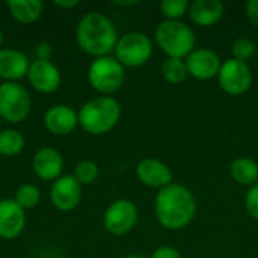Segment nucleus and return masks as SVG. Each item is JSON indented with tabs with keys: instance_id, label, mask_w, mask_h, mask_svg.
Returning <instances> with one entry per match:
<instances>
[{
	"instance_id": "9d476101",
	"label": "nucleus",
	"mask_w": 258,
	"mask_h": 258,
	"mask_svg": "<svg viewBox=\"0 0 258 258\" xmlns=\"http://www.w3.org/2000/svg\"><path fill=\"white\" fill-rule=\"evenodd\" d=\"M186 67L189 76H192L197 80H210L213 77H218L219 70L222 67V62L210 48H195L187 57H186Z\"/></svg>"
},
{
	"instance_id": "5701e85b",
	"label": "nucleus",
	"mask_w": 258,
	"mask_h": 258,
	"mask_svg": "<svg viewBox=\"0 0 258 258\" xmlns=\"http://www.w3.org/2000/svg\"><path fill=\"white\" fill-rule=\"evenodd\" d=\"M41 194L39 189L35 184H23L15 192V203L24 210V209H33L39 203Z\"/></svg>"
},
{
	"instance_id": "4468645a",
	"label": "nucleus",
	"mask_w": 258,
	"mask_h": 258,
	"mask_svg": "<svg viewBox=\"0 0 258 258\" xmlns=\"http://www.w3.org/2000/svg\"><path fill=\"white\" fill-rule=\"evenodd\" d=\"M26 224L24 210L14 200L0 201V237L15 239L21 234Z\"/></svg>"
},
{
	"instance_id": "4be33fe9",
	"label": "nucleus",
	"mask_w": 258,
	"mask_h": 258,
	"mask_svg": "<svg viewBox=\"0 0 258 258\" xmlns=\"http://www.w3.org/2000/svg\"><path fill=\"white\" fill-rule=\"evenodd\" d=\"M24 147V138L18 130H5L0 133V154L17 156Z\"/></svg>"
},
{
	"instance_id": "a211bd4d",
	"label": "nucleus",
	"mask_w": 258,
	"mask_h": 258,
	"mask_svg": "<svg viewBox=\"0 0 258 258\" xmlns=\"http://www.w3.org/2000/svg\"><path fill=\"white\" fill-rule=\"evenodd\" d=\"M29 60L26 54L18 50L3 48L0 50V77L5 80H18L29 71Z\"/></svg>"
},
{
	"instance_id": "6e6552de",
	"label": "nucleus",
	"mask_w": 258,
	"mask_h": 258,
	"mask_svg": "<svg viewBox=\"0 0 258 258\" xmlns=\"http://www.w3.org/2000/svg\"><path fill=\"white\" fill-rule=\"evenodd\" d=\"M219 86L230 95H242L249 91L252 85V73L246 62L234 57L227 59L218 74Z\"/></svg>"
},
{
	"instance_id": "b1692460",
	"label": "nucleus",
	"mask_w": 258,
	"mask_h": 258,
	"mask_svg": "<svg viewBox=\"0 0 258 258\" xmlns=\"http://www.w3.org/2000/svg\"><path fill=\"white\" fill-rule=\"evenodd\" d=\"M255 50H257V47H255L254 41L246 36L237 38L231 47L233 57L237 60H242V62H246L248 59H251L255 54Z\"/></svg>"
},
{
	"instance_id": "ddd939ff",
	"label": "nucleus",
	"mask_w": 258,
	"mask_h": 258,
	"mask_svg": "<svg viewBox=\"0 0 258 258\" xmlns=\"http://www.w3.org/2000/svg\"><path fill=\"white\" fill-rule=\"evenodd\" d=\"M138 178L148 187L163 189L172 184V171L162 160L148 157L138 163L136 166Z\"/></svg>"
},
{
	"instance_id": "cd10ccee",
	"label": "nucleus",
	"mask_w": 258,
	"mask_h": 258,
	"mask_svg": "<svg viewBox=\"0 0 258 258\" xmlns=\"http://www.w3.org/2000/svg\"><path fill=\"white\" fill-rule=\"evenodd\" d=\"M151 258H183L180 251L174 246H160L157 248L153 254Z\"/></svg>"
},
{
	"instance_id": "423d86ee",
	"label": "nucleus",
	"mask_w": 258,
	"mask_h": 258,
	"mask_svg": "<svg viewBox=\"0 0 258 258\" xmlns=\"http://www.w3.org/2000/svg\"><path fill=\"white\" fill-rule=\"evenodd\" d=\"M32 100L27 89L15 82L0 85V118L9 122L24 121L30 112Z\"/></svg>"
},
{
	"instance_id": "9b49d317",
	"label": "nucleus",
	"mask_w": 258,
	"mask_h": 258,
	"mask_svg": "<svg viewBox=\"0 0 258 258\" xmlns=\"http://www.w3.org/2000/svg\"><path fill=\"white\" fill-rule=\"evenodd\" d=\"M50 198L57 210L70 212L76 209L82 200V184L73 175L59 177L51 186Z\"/></svg>"
},
{
	"instance_id": "0eeeda50",
	"label": "nucleus",
	"mask_w": 258,
	"mask_h": 258,
	"mask_svg": "<svg viewBox=\"0 0 258 258\" xmlns=\"http://www.w3.org/2000/svg\"><path fill=\"white\" fill-rule=\"evenodd\" d=\"M115 53L122 67H141L150 60L153 42L142 32H128L118 39Z\"/></svg>"
},
{
	"instance_id": "dca6fc26",
	"label": "nucleus",
	"mask_w": 258,
	"mask_h": 258,
	"mask_svg": "<svg viewBox=\"0 0 258 258\" xmlns=\"http://www.w3.org/2000/svg\"><path fill=\"white\" fill-rule=\"evenodd\" d=\"M77 122L79 116L70 106L65 104L50 107L44 116V124L53 135H68L76 128Z\"/></svg>"
},
{
	"instance_id": "2f4dec72",
	"label": "nucleus",
	"mask_w": 258,
	"mask_h": 258,
	"mask_svg": "<svg viewBox=\"0 0 258 258\" xmlns=\"http://www.w3.org/2000/svg\"><path fill=\"white\" fill-rule=\"evenodd\" d=\"M116 5H121V6H132V5H138V2L136 0H133V2H115Z\"/></svg>"
},
{
	"instance_id": "6ab92c4d",
	"label": "nucleus",
	"mask_w": 258,
	"mask_h": 258,
	"mask_svg": "<svg viewBox=\"0 0 258 258\" xmlns=\"http://www.w3.org/2000/svg\"><path fill=\"white\" fill-rule=\"evenodd\" d=\"M231 177L242 186H254L258 183V163L251 157H239L230 166Z\"/></svg>"
},
{
	"instance_id": "39448f33",
	"label": "nucleus",
	"mask_w": 258,
	"mask_h": 258,
	"mask_svg": "<svg viewBox=\"0 0 258 258\" xmlns=\"http://www.w3.org/2000/svg\"><path fill=\"white\" fill-rule=\"evenodd\" d=\"M88 80L95 91L101 94H112L118 91L124 82V67L116 57H97L89 65Z\"/></svg>"
},
{
	"instance_id": "bb28decb",
	"label": "nucleus",
	"mask_w": 258,
	"mask_h": 258,
	"mask_svg": "<svg viewBox=\"0 0 258 258\" xmlns=\"http://www.w3.org/2000/svg\"><path fill=\"white\" fill-rule=\"evenodd\" d=\"M245 207L248 215L258 221V183L251 186V189L248 190L245 197Z\"/></svg>"
},
{
	"instance_id": "a878e982",
	"label": "nucleus",
	"mask_w": 258,
	"mask_h": 258,
	"mask_svg": "<svg viewBox=\"0 0 258 258\" xmlns=\"http://www.w3.org/2000/svg\"><path fill=\"white\" fill-rule=\"evenodd\" d=\"M160 11L168 20H178L189 12V3L187 0H163L160 3Z\"/></svg>"
},
{
	"instance_id": "473e14b6",
	"label": "nucleus",
	"mask_w": 258,
	"mask_h": 258,
	"mask_svg": "<svg viewBox=\"0 0 258 258\" xmlns=\"http://www.w3.org/2000/svg\"><path fill=\"white\" fill-rule=\"evenodd\" d=\"M125 258H147L145 255H141V254H132V255H128V257Z\"/></svg>"
},
{
	"instance_id": "2eb2a0df",
	"label": "nucleus",
	"mask_w": 258,
	"mask_h": 258,
	"mask_svg": "<svg viewBox=\"0 0 258 258\" xmlns=\"http://www.w3.org/2000/svg\"><path fill=\"white\" fill-rule=\"evenodd\" d=\"M63 169L62 154L50 147L41 148L33 157V171L42 180H57Z\"/></svg>"
},
{
	"instance_id": "1a4fd4ad",
	"label": "nucleus",
	"mask_w": 258,
	"mask_h": 258,
	"mask_svg": "<svg viewBox=\"0 0 258 258\" xmlns=\"http://www.w3.org/2000/svg\"><path fill=\"white\" fill-rule=\"evenodd\" d=\"M138 207L135 203L128 200H116L113 201L103 218L104 228L115 236H124L130 233L138 224Z\"/></svg>"
},
{
	"instance_id": "7c9ffc66",
	"label": "nucleus",
	"mask_w": 258,
	"mask_h": 258,
	"mask_svg": "<svg viewBox=\"0 0 258 258\" xmlns=\"http://www.w3.org/2000/svg\"><path fill=\"white\" fill-rule=\"evenodd\" d=\"M79 3H80L79 0H54V5L59 8H74Z\"/></svg>"
},
{
	"instance_id": "393cba45",
	"label": "nucleus",
	"mask_w": 258,
	"mask_h": 258,
	"mask_svg": "<svg viewBox=\"0 0 258 258\" xmlns=\"http://www.w3.org/2000/svg\"><path fill=\"white\" fill-rule=\"evenodd\" d=\"M98 177V166L91 160H83L74 168V178L80 184H91Z\"/></svg>"
},
{
	"instance_id": "72a5a7b5",
	"label": "nucleus",
	"mask_w": 258,
	"mask_h": 258,
	"mask_svg": "<svg viewBox=\"0 0 258 258\" xmlns=\"http://www.w3.org/2000/svg\"><path fill=\"white\" fill-rule=\"evenodd\" d=\"M2 41H3V33H2V30H0V45H2Z\"/></svg>"
},
{
	"instance_id": "c85d7f7f",
	"label": "nucleus",
	"mask_w": 258,
	"mask_h": 258,
	"mask_svg": "<svg viewBox=\"0 0 258 258\" xmlns=\"http://www.w3.org/2000/svg\"><path fill=\"white\" fill-rule=\"evenodd\" d=\"M245 11H246V17L248 20L258 27V0H249L245 6Z\"/></svg>"
},
{
	"instance_id": "7ed1b4c3",
	"label": "nucleus",
	"mask_w": 258,
	"mask_h": 258,
	"mask_svg": "<svg viewBox=\"0 0 258 258\" xmlns=\"http://www.w3.org/2000/svg\"><path fill=\"white\" fill-rule=\"evenodd\" d=\"M156 42L168 57L184 59L195 50V33L180 20H165L154 32Z\"/></svg>"
},
{
	"instance_id": "f257e3e1",
	"label": "nucleus",
	"mask_w": 258,
	"mask_h": 258,
	"mask_svg": "<svg viewBox=\"0 0 258 258\" xmlns=\"http://www.w3.org/2000/svg\"><path fill=\"white\" fill-rule=\"evenodd\" d=\"M154 210L162 227L177 231L186 228L194 221L197 215V200L186 186L172 183L159 190Z\"/></svg>"
},
{
	"instance_id": "f03ea898",
	"label": "nucleus",
	"mask_w": 258,
	"mask_h": 258,
	"mask_svg": "<svg viewBox=\"0 0 258 258\" xmlns=\"http://www.w3.org/2000/svg\"><path fill=\"white\" fill-rule=\"evenodd\" d=\"M76 38L83 51L103 57L115 50L118 32L115 24L106 15L100 12H89L79 21Z\"/></svg>"
},
{
	"instance_id": "f8f14e48",
	"label": "nucleus",
	"mask_w": 258,
	"mask_h": 258,
	"mask_svg": "<svg viewBox=\"0 0 258 258\" xmlns=\"http://www.w3.org/2000/svg\"><path fill=\"white\" fill-rule=\"evenodd\" d=\"M27 77L30 85L39 92H54L60 85V73L54 63L44 59H36L30 63Z\"/></svg>"
},
{
	"instance_id": "aec40b11",
	"label": "nucleus",
	"mask_w": 258,
	"mask_h": 258,
	"mask_svg": "<svg viewBox=\"0 0 258 258\" xmlns=\"http://www.w3.org/2000/svg\"><path fill=\"white\" fill-rule=\"evenodd\" d=\"M6 5L14 18L23 24L36 21L42 12V3L39 0H8Z\"/></svg>"
},
{
	"instance_id": "f3484780",
	"label": "nucleus",
	"mask_w": 258,
	"mask_h": 258,
	"mask_svg": "<svg viewBox=\"0 0 258 258\" xmlns=\"http://www.w3.org/2000/svg\"><path fill=\"white\" fill-rule=\"evenodd\" d=\"M225 6L219 0H195L189 5V17L200 27L216 24L224 15Z\"/></svg>"
},
{
	"instance_id": "20e7f679",
	"label": "nucleus",
	"mask_w": 258,
	"mask_h": 258,
	"mask_svg": "<svg viewBox=\"0 0 258 258\" xmlns=\"http://www.w3.org/2000/svg\"><path fill=\"white\" fill-rule=\"evenodd\" d=\"M77 116L80 125L88 133L104 135L118 124L121 106L112 97H98L83 104Z\"/></svg>"
},
{
	"instance_id": "412c9836",
	"label": "nucleus",
	"mask_w": 258,
	"mask_h": 258,
	"mask_svg": "<svg viewBox=\"0 0 258 258\" xmlns=\"http://www.w3.org/2000/svg\"><path fill=\"white\" fill-rule=\"evenodd\" d=\"M162 76L168 83H172V85H178V83L184 82L186 77L189 76L186 60L168 57L162 65Z\"/></svg>"
},
{
	"instance_id": "c756f323",
	"label": "nucleus",
	"mask_w": 258,
	"mask_h": 258,
	"mask_svg": "<svg viewBox=\"0 0 258 258\" xmlns=\"http://www.w3.org/2000/svg\"><path fill=\"white\" fill-rule=\"evenodd\" d=\"M36 53H38V56H39L38 59L48 60V56L51 54V48H50V45H48V44H39V47H38Z\"/></svg>"
}]
</instances>
